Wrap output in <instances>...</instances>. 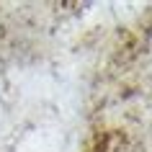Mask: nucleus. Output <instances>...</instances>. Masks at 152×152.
Wrapping results in <instances>:
<instances>
[{
    "label": "nucleus",
    "instance_id": "obj_1",
    "mask_svg": "<svg viewBox=\"0 0 152 152\" xmlns=\"http://www.w3.org/2000/svg\"><path fill=\"white\" fill-rule=\"evenodd\" d=\"M150 49H152V34H150Z\"/></svg>",
    "mask_w": 152,
    "mask_h": 152
}]
</instances>
